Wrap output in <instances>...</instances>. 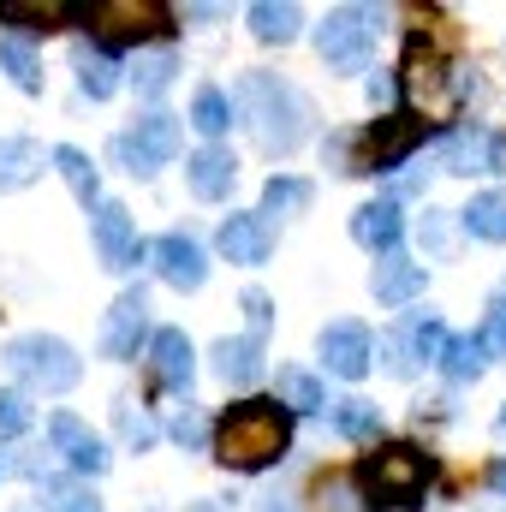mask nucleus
<instances>
[{
	"label": "nucleus",
	"mask_w": 506,
	"mask_h": 512,
	"mask_svg": "<svg viewBox=\"0 0 506 512\" xmlns=\"http://www.w3.org/2000/svg\"><path fill=\"white\" fill-rule=\"evenodd\" d=\"M149 256H155V274H161L167 286H179V292H197V286L209 280V256H203V245H197L191 233H161Z\"/></svg>",
	"instance_id": "4468645a"
},
{
	"label": "nucleus",
	"mask_w": 506,
	"mask_h": 512,
	"mask_svg": "<svg viewBox=\"0 0 506 512\" xmlns=\"http://www.w3.org/2000/svg\"><path fill=\"white\" fill-rule=\"evenodd\" d=\"M262 512H298V507H292V501H280V495H274V501H262Z\"/></svg>",
	"instance_id": "37998d69"
},
{
	"label": "nucleus",
	"mask_w": 506,
	"mask_h": 512,
	"mask_svg": "<svg viewBox=\"0 0 506 512\" xmlns=\"http://www.w3.org/2000/svg\"><path fill=\"white\" fill-rule=\"evenodd\" d=\"M429 477H435V459L411 441H387L376 453L358 459V489L370 512H399V507H423L429 495Z\"/></svg>",
	"instance_id": "7ed1b4c3"
},
{
	"label": "nucleus",
	"mask_w": 506,
	"mask_h": 512,
	"mask_svg": "<svg viewBox=\"0 0 506 512\" xmlns=\"http://www.w3.org/2000/svg\"><path fill=\"white\" fill-rule=\"evenodd\" d=\"M381 364H387V376H411V352H405V334H387V340H381Z\"/></svg>",
	"instance_id": "79ce46f5"
},
{
	"label": "nucleus",
	"mask_w": 506,
	"mask_h": 512,
	"mask_svg": "<svg viewBox=\"0 0 506 512\" xmlns=\"http://www.w3.org/2000/svg\"><path fill=\"white\" fill-rule=\"evenodd\" d=\"M239 304H245V322H251V340H262V334H268V322H274V304H268V292H262V286H251V292H245Z\"/></svg>",
	"instance_id": "ea45409f"
},
{
	"label": "nucleus",
	"mask_w": 506,
	"mask_h": 512,
	"mask_svg": "<svg viewBox=\"0 0 506 512\" xmlns=\"http://www.w3.org/2000/svg\"><path fill=\"white\" fill-rule=\"evenodd\" d=\"M465 233L483 239V245H506V191H477L465 209H459Z\"/></svg>",
	"instance_id": "5701e85b"
},
{
	"label": "nucleus",
	"mask_w": 506,
	"mask_h": 512,
	"mask_svg": "<svg viewBox=\"0 0 506 512\" xmlns=\"http://www.w3.org/2000/svg\"><path fill=\"white\" fill-rule=\"evenodd\" d=\"M274 399L292 411V417H304V411H322V382L310 376V370H280V382H274Z\"/></svg>",
	"instance_id": "7c9ffc66"
},
{
	"label": "nucleus",
	"mask_w": 506,
	"mask_h": 512,
	"mask_svg": "<svg viewBox=\"0 0 506 512\" xmlns=\"http://www.w3.org/2000/svg\"><path fill=\"white\" fill-rule=\"evenodd\" d=\"M78 6H60V0H0V24H18L12 36H24V30H54V24H66Z\"/></svg>",
	"instance_id": "bb28decb"
},
{
	"label": "nucleus",
	"mask_w": 506,
	"mask_h": 512,
	"mask_svg": "<svg viewBox=\"0 0 506 512\" xmlns=\"http://www.w3.org/2000/svg\"><path fill=\"white\" fill-rule=\"evenodd\" d=\"M0 66H6V78H12L24 96H42V54L30 48V36H6V42H0Z\"/></svg>",
	"instance_id": "cd10ccee"
},
{
	"label": "nucleus",
	"mask_w": 506,
	"mask_h": 512,
	"mask_svg": "<svg viewBox=\"0 0 506 512\" xmlns=\"http://www.w3.org/2000/svg\"><path fill=\"white\" fill-rule=\"evenodd\" d=\"M501 310H506V298H501Z\"/></svg>",
	"instance_id": "49530a36"
},
{
	"label": "nucleus",
	"mask_w": 506,
	"mask_h": 512,
	"mask_svg": "<svg viewBox=\"0 0 506 512\" xmlns=\"http://www.w3.org/2000/svg\"><path fill=\"white\" fill-rule=\"evenodd\" d=\"M495 489H501V495H506V459H501V465H495Z\"/></svg>",
	"instance_id": "c03bdc74"
},
{
	"label": "nucleus",
	"mask_w": 506,
	"mask_h": 512,
	"mask_svg": "<svg viewBox=\"0 0 506 512\" xmlns=\"http://www.w3.org/2000/svg\"><path fill=\"white\" fill-rule=\"evenodd\" d=\"M453 60H447V48L429 36V30H411V42H405V66H399V84H405V96L423 108V120L429 114H441L447 102H453Z\"/></svg>",
	"instance_id": "6e6552de"
},
{
	"label": "nucleus",
	"mask_w": 506,
	"mask_h": 512,
	"mask_svg": "<svg viewBox=\"0 0 506 512\" xmlns=\"http://www.w3.org/2000/svg\"><path fill=\"white\" fill-rule=\"evenodd\" d=\"M209 441H215V459L227 471H268L292 447V411L280 399H239L221 411Z\"/></svg>",
	"instance_id": "f257e3e1"
},
{
	"label": "nucleus",
	"mask_w": 506,
	"mask_h": 512,
	"mask_svg": "<svg viewBox=\"0 0 506 512\" xmlns=\"http://www.w3.org/2000/svg\"><path fill=\"white\" fill-rule=\"evenodd\" d=\"M191 126L203 131V137H221V131L233 126V96L215 90V84H203L197 102H191Z\"/></svg>",
	"instance_id": "72a5a7b5"
},
{
	"label": "nucleus",
	"mask_w": 506,
	"mask_h": 512,
	"mask_svg": "<svg viewBox=\"0 0 506 512\" xmlns=\"http://www.w3.org/2000/svg\"><path fill=\"white\" fill-rule=\"evenodd\" d=\"M298 24H304V12H298L292 0H256V6H251L256 42H292V36H298Z\"/></svg>",
	"instance_id": "c85d7f7f"
},
{
	"label": "nucleus",
	"mask_w": 506,
	"mask_h": 512,
	"mask_svg": "<svg viewBox=\"0 0 506 512\" xmlns=\"http://www.w3.org/2000/svg\"><path fill=\"white\" fill-rule=\"evenodd\" d=\"M48 161L60 167V179L72 185V197H78L84 209H96V203H102V173H96V161H90L84 149H72V143H60V149H54Z\"/></svg>",
	"instance_id": "393cba45"
},
{
	"label": "nucleus",
	"mask_w": 506,
	"mask_h": 512,
	"mask_svg": "<svg viewBox=\"0 0 506 512\" xmlns=\"http://www.w3.org/2000/svg\"><path fill=\"white\" fill-rule=\"evenodd\" d=\"M245 108V120H251V137L262 155H292L304 137H310V102L286 84V78H274V72H251L245 84H239V96H233V114Z\"/></svg>",
	"instance_id": "f03ea898"
},
{
	"label": "nucleus",
	"mask_w": 506,
	"mask_h": 512,
	"mask_svg": "<svg viewBox=\"0 0 506 512\" xmlns=\"http://www.w3.org/2000/svg\"><path fill=\"white\" fill-rule=\"evenodd\" d=\"M42 507L48 512H102V495L84 477H54V483H42Z\"/></svg>",
	"instance_id": "2f4dec72"
},
{
	"label": "nucleus",
	"mask_w": 506,
	"mask_h": 512,
	"mask_svg": "<svg viewBox=\"0 0 506 512\" xmlns=\"http://www.w3.org/2000/svg\"><path fill=\"white\" fill-rule=\"evenodd\" d=\"M114 417H120V435H126L137 453H143V447L155 441V423H149V411H143L137 399H120V405H114Z\"/></svg>",
	"instance_id": "e433bc0d"
},
{
	"label": "nucleus",
	"mask_w": 506,
	"mask_h": 512,
	"mask_svg": "<svg viewBox=\"0 0 506 512\" xmlns=\"http://www.w3.org/2000/svg\"><path fill=\"white\" fill-rule=\"evenodd\" d=\"M215 376L227 387H251L256 376H262V340H221L215 346Z\"/></svg>",
	"instance_id": "b1692460"
},
{
	"label": "nucleus",
	"mask_w": 506,
	"mask_h": 512,
	"mask_svg": "<svg viewBox=\"0 0 506 512\" xmlns=\"http://www.w3.org/2000/svg\"><path fill=\"white\" fill-rule=\"evenodd\" d=\"M399 233H405V215H399V203H393V197H376V203L352 209V239H358L364 251L393 256V245H399Z\"/></svg>",
	"instance_id": "6ab92c4d"
},
{
	"label": "nucleus",
	"mask_w": 506,
	"mask_h": 512,
	"mask_svg": "<svg viewBox=\"0 0 506 512\" xmlns=\"http://www.w3.org/2000/svg\"><path fill=\"white\" fill-rule=\"evenodd\" d=\"M495 423H501V435H506V405H501V417H495Z\"/></svg>",
	"instance_id": "a18cd8bd"
},
{
	"label": "nucleus",
	"mask_w": 506,
	"mask_h": 512,
	"mask_svg": "<svg viewBox=\"0 0 506 512\" xmlns=\"http://www.w3.org/2000/svg\"><path fill=\"white\" fill-rule=\"evenodd\" d=\"M310 197H316V185L310 179H292V173H274L268 185H262V221H274V215H304L310 209Z\"/></svg>",
	"instance_id": "a878e982"
},
{
	"label": "nucleus",
	"mask_w": 506,
	"mask_h": 512,
	"mask_svg": "<svg viewBox=\"0 0 506 512\" xmlns=\"http://www.w3.org/2000/svg\"><path fill=\"white\" fill-rule=\"evenodd\" d=\"M399 334H405V352H411V364H417V358H423V364H435V358H441V346H447V328H441V316H411Z\"/></svg>",
	"instance_id": "c9c22d12"
},
{
	"label": "nucleus",
	"mask_w": 506,
	"mask_h": 512,
	"mask_svg": "<svg viewBox=\"0 0 506 512\" xmlns=\"http://www.w3.org/2000/svg\"><path fill=\"white\" fill-rule=\"evenodd\" d=\"M435 364L447 370V382H453V387H471V382H483L489 352H483V340H477V334H447V346H441V358H435Z\"/></svg>",
	"instance_id": "4be33fe9"
},
{
	"label": "nucleus",
	"mask_w": 506,
	"mask_h": 512,
	"mask_svg": "<svg viewBox=\"0 0 506 512\" xmlns=\"http://www.w3.org/2000/svg\"><path fill=\"white\" fill-rule=\"evenodd\" d=\"M334 429H340L346 441H358V447H376L381 441V411L370 399H340V405H334Z\"/></svg>",
	"instance_id": "c756f323"
},
{
	"label": "nucleus",
	"mask_w": 506,
	"mask_h": 512,
	"mask_svg": "<svg viewBox=\"0 0 506 512\" xmlns=\"http://www.w3.org/2000/svg\"><path fill=\"white\" fill-rule=\"evenodd\" d=\"M215 245H221V256H227V262H245V268H256V262H268V256H274V227H268L262 215H227Z\"/></svg>",
	"instance_id": "f3484780"
},
{
	"label": "nucleus",
	"mask_w": 506,
	"mask_h": 512,
	"mask_svg": "<svg viewBox=\"0 0 506 512\" xmlns=\"http://www.w3.org/2000/svg\"><path fill=\"white\" fill-rule=\"evenodd\" d=\"M42 179V143L36 137H0V191H24Z\"/></svg>",
	"instance_id": "412c9836"
},
{
	"label": "nucleus",
	"mask_w": 506,
	"mask_h": 512,
	"mask_svg": "<svg viewBox=\"0 0 506 512\" xmlns=\"http://www.w3.org/2000/svg\"><path fill=\"white\" fill-rule=\"evenodd\" d=\"M78 90H84L90 102H108V96L120 90V66H114L108 54H90V48H78Z\"/></svg>",
	"instance_id": "473e14b6"
},
{
	"label": "nucleus",
	"mask_w": 506,
	"mask_h": 512,
	"mask_svg": "<svg viewBox=\"0 0 506 512\" xmlns=\"http://www.w3.org/2000/svg\"><path fill=\"white\" fill-rule=\"evenodd\" d=\"M84 18H90V30H96V54H126V48H143L149 36H167L173 30V18H167V6H155V0H96V6H84Z\"/></svg>",
	"instance_id": "39448f33"
},
{
	"label": "nucleus",
	"mask_w": 506,
	"mask_h": 512,
	"mask_svg": "<svg viewBox=\"0 0 506 512\" xmlns=\"http://www.w3.org/2000/svg\"><path fill=\"white\" fill-rule=\"evenodd\" d=\"M185 149V126L173 120V114H143L131 131H120L114 143H108V155L126 167L131 179H149V173H161L173 155Z\"/></svg>",
	"instance_id": "0eeeda50"
},
{
	"label": "nucleus",
	"mask_w": 506,
	"mask_h": 512,
	"mask_svg": "<svg viewBox=\"0 0 506 512\" xmlns=\"http://www.w3.org/2000/svg\"><path fill=\"white\" fill-rule=\"evenodd\" d=\"M185 185H191V197H197V203H221V197L239 185V161H233V149L203 143V149L185 161Z\"/></svg>",
	"instance_id": "dca6fc26"
},
{
	"label": "nucleus",
	"mask_w": 506,
	"mask_h": 512,
	"mask_svg": "<svg viewBox=\"0 0 506 512\" xmlns=\"http://www.w3.org/2000/svg\"><path fill=\"white\" fill-rule=\"evenodd\" d=\"M96 256H102V268H114V274H126V268H137V256H143V245H137V227H131V209L126 203H96Z\"/></svg>",
	"instance_id": "ddd939ff"
},
{
	"label": "nucleus",
	"mask_w": 506,
	"mask_h": 512,
	"mask_svg": "<svg viewBox=\"0 0 506 512\" xmlns=\"http://www.w3.org/2000/svg\"><path fill=\"white\" fill-rule=\"evenodd\" d=\"M376 36H381V12L376 6H334L316 24V48L334 72H364L376 60Z\"/></svg>",
	"instance_id": "423d86ee"
},
{
	"label": "nucleus",
	"mask_w": 506,
	"mask_h": 512,
	"mask_svg": "<svg viewBox=\"0 0 506 512\" xmlns=\"http://www.w3.org/2000/svg\"><path fill=\"white\" fill-rule=\"evenodd\" d=\"M149 370L167 393H191V376H197V352L185 340V328H155L149 334Z\"/></svg>",
	"instance_id": "2eb2a0df"
},
{
	"label": "nucleus",
	"mask_w": 506,
	"mask_h": 512,
	"mask_svg": "<svg viewBox=\"0 0 506 512\" xmlns=\"http://www.w3.org/2000/svg\"><path fill=\"white\" fill-rule=\"evenodd\" d=\"M173 72H179V54H173V48H149V54H137L131 84H137V96H161V90L173 84Z\"/></svg>",
	"instance_id": "f704fd0d"
},
{
	"label": "nucleus",
	"mask_w": 506,
	"mask_h": 512,
	"mask_svg": "<svg viewBox=\"0 0 506 512\" xmlns=\"http://www.w3.org/2000/svg\"><path fill=\"white\" fill-rule=\"evenodd\" d=\"M477 340H483L489 364H506V310H501V304L489 310V322H483V334H477Z\"/></svg>",
	"instance_id": "a19ab883"
},
{
	"label": "nucleus",
	"mask_w": 506,
	"mask_h": 512,
	"mask_svg": "<svg viewBox=\"0 0 506 512\" xmlns=\"http://www.w3.org/2000/svg\"><path fill=\"white\" fill-rule=\"evenodd\" d=\"M423 137H429V120L423 114H381L376 126L364 131V155L346 173H393V167H405V155Z\"/></svg>",
	"instance_id": "1a4fd4ad"
},
{
	"label": "nucleus",
	"mask_w": 506,
	"mask_h": 512,
	"mask_svg": "<svg viewBox=\"0 0 506 512\" xmlns=\"http://www.w3.org/2000/svg\"><path fill=\"white\" fill-rule=\"evenodd\" d=\"M143 334H149V292L131 286V292L114 298V310H108V322H102V352H108L114 364H126V358H137Z\"/></svg>",
	"instance_id": "f8f14e48"
},
{
	"label": "nucleus",
	"mask_w": 506,
	"mask_h": 512,
	"mask_svg": "<svg viewBox=\"0 0 506 512\" xmlns=\"http://www.w3.org/2000/svg\"><path fill=\"white\" fill-rule=\"evenodd\" d=\"M6 370L24 387H36V393H72L78 376H84L78 352L60 334H18V340H6Z\"/></svg>",
	"instance_id": "20e7f679"
},
{
	"label": "nucleus",
	"mask_w": 506,
	"mask_h": 512,
	"mask_svg": "<svg viewBox=\"0 0 506 512\" xmlns=\"http://www.w3.org/2000/svg\"><path fill=\"white\" fill-rule=\"evenodd\" d=\"M370 292H376V304H387V310L423 298V262H411V256H381L376 274H370Z\"/></svg>",
	"instance_id": "aec40b11"
},
{
	"label": "nucleus",
	"mask_w": 506,
	"mask_h": 512,
	"mask_svg": "<svg viewBox=\"0 0 506 512\" xmlns=\"http://www.w3.org/2000/svg\"><path fill=\"white\" fill-rule=\"evenodd\" d=\"M30 429V399L18 387H0V435H24Z\"/></svg>",
	"instance_id": "4c0bfd02"
},
{
	"label": "nucleus",
	"mask_w": 506,
	"mask_h": 512,
	"mask_svg": "<svg viewBox=\"0 0 506 512\" xmlns=\"http://www.w3.org/2000/svg\"><path fill=\"white\" fill-rule=\"evenodd\" d=\"M506 161V143L495 131L471 126V131H453L447 137V173H495Z\"/></svg>",
	"instance_id": "a211bd4d"
},
{
	"label": "nucleus",
	"mask_w": 506,
	"mask_h": 512,
	"mask_svg": "<svg viewBox=\"0 0 506 512\" xmlns=\"http://www.w3.org/2000/svg\"><path fill=\"white\" fill-rule=\"evenodd\" d=\"M173 441H179V447H209V417H203L197 405H185V411L173 417Z\"/></svg>",
	"instance_id": "58836bf2"
},
{
	"label": "nucleus",
	"mask_w": 506,
	"mask_h": 512,
	"mask_svg": "<svg viewBox=\"0 0 506 512\" xmlns=\"http://www.w3.org/2000/svg\"><path fill=\"white\" fill-rule=\"evenodd\" d=\"M370 358H376V340H370L364 322H328L322 328V364H328V376L364 382L370 376Z\"/></svg>",
	"instance_id": "9d476101"
},
{
	"label": "nucleus",
	"mask_w": 506,
	"mask_h": 512,
	"mask_svg": "<svg viewBox=\"0 0 506 512\" xmlns=\"http://www.w3.org/2000/svg\"><path fill=\"white\" fill-rule=\"evenodd\" d=\"M48 441H54V453H60V459H66V465H72V471H78L84 483L108 471V441H102V435H96V429H90L84 417L60 411V417L48 423Z\"/></svg>",
	"instance_id": "9b49d317"
}]
</instances>
